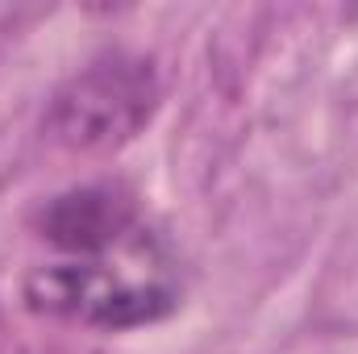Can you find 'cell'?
I'll return each mask as SVG.
<instances>
[{"instance_id":"cell-1","label":"cell","mask_w":358,"mask_h":354,"mask_svg":"<svg viewBox=\"0 0 358 354\" xmlns=\"http://www.w3.org/2000/svg\"><path fill=\"white\" fill-rule=\"evenodd\" d=\"M155 108H159L155 67L138 55L113 50L59 88L46 113V129L67 150L100 155L138 138L155 117Z\"/></svg>"},{"instance_id":"cell-2","label":"cell","mask_w":358,"mask_h":354,"mask_svg":"<svg viewBox=\"0 0 358 354\" xmlns=\"http://www.w3.org/2000/svg\"><path fill=\"white\" fill-rule=\"evenodd\" d=\"M21 300L29 313L67 317L100 330H134L167 317L176 309V292L159 283H129L96 263L34 267L21 283Z\"/></svg>"},{"instance_id":"cell-3","label":"cell","mask_w":358,"mask_h":354,"mask_svg":"<svg viewBox=\"0 0 358 354\" xmlns=\"http://www.w3.org/2000/svg\"><path fill=\"white\" fill-rule=\"evenodd\" d=\"M42 238L55 242L59 250L71 255H100L108 246H117L129 225H134V204L125 192L104 187V183H88V187H71L63 196H55L42 217Z\"/></svg>"}]
</instances>
